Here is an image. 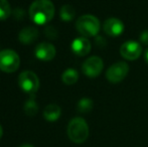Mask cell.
<instances>
[{"label": "cell", "instance_id": "cell-1", "mask_svg": "<svg viewBox=\"0 0 148 147\" xmlns=\"http://www.w3.org/2000/svg\"><path fill=\"white\" fill-rule=\"evenodd\" d=\"M55 15V5L51 0H35L29 7V17L38 25L49 23Z\"/></svg>", "mask_w": 148, "mask_h": 147}, {"label": "cell", "instance_id": "cell-2", "mask_svg": "<svg viewBox=\"0 0 148 147\" xmlns=\"http://www.w3.org/2000/svg\"><path fill=\"white\" fill-rule=\"evenodd\" d=\"M68 136L75 143H84L89 137V126L85 119L76 117L68 125Z\"/></svg>", "mask_w": 148, "mask_h": 147}, {"label": "cell", "instance_id": "cell-3", "mask_svg": "<svg viewBox=\"0 0 148 147\" xmlns=\"http://www.w3.org/2000/svg\"><path fill=\"white\" fill-rule=\"evenodd\" d=\"M76 28L84 37L96 36L100 30V21L95 15L85 14L78 18Z\"/></svg>", "mask_w": 148, "mask_h": 147}, {"label": "cell", "instance_id": "cell-4", "mask_svg": "<svg viewBox=\"0 0 148 147\" xmlns=\"http://www.w3.org/2000/svg\"><path fill=\"white\" fill-rule=\"evenodd\" d=\"M20 59L17 53L12 49H4L0 51V70L5 73H14L18 70Z\"/></svg>", "mask_w": 148, "mask_h": 147}, {"label": "cell", "instance_id": "cell-5", "mask_svg": "<svg viewBox=\"0 0 148 147\" xmlns=\"http://www.w3.org/2000/svg\"><path fill=\"white\" fill-rule=\"evenodd\" d=\"M18 85L20 89L25 93L34 95V93L39 88V79L33 72L24 71L18 77Z\"/></svg>", "mask_w": 148, "mask_h": 147}, {"label": "cell", "instance_id": "cell-6", "mask_svg": "<svg viewBox=\"0 0 148 147\" xmlns=\"http://www.w3.org/2000/svg\"><path fill=\"white\" fill-rule=\"evenodd\" d=\"M129 73V66L125 62H118L116 64H113L106 73V78L110 83L117 84L120 83L126 78V76Z\"/></svg>", "mask_w": 148, "mask_h": 147}, {"label": "cell", "instance_id": "cell-7", "mask_svg": "<svg viewBox=\"0 0 148 147\" xmlns=\"http://www.w3.org/2000/svg\"><path fill=\"white\" fill-rule=\"evenodd\" d=\"M104 69V63L101 57H91L84 62L82 66L83 73L89 78H96L102 73Z\"/></svg>", "mask_w": 148, "mask_h": 147}, {"label": "cell", "instance_id": "cell-8", "mask_svg": "<svg viewBox=\"0 0 148 147\" xmlns=\"http://www.w3.org/2000/svg\"><path fill=\"white\" fill-rule=\"evenodd\" d=\"M120 53L125 59L135 61L142 53V47H141V45L137 41L128 40L121 45Z\"/></svg>", "mask_w": 148, "mask_h": 147}, {"label": "cell", "instance_id": "cell-9", "mask_svg": "<svg viewBox=\"0 0 148 147\" xmlns=\"http://www.w3.org/2000/svg\"><path fill=\"white\" fill-rule=\"evenodd\" d=\"M34 53H35V57L38 59L43 62H49L51 61L56 57L57 51H56V47L51 43L41 42L35 47Z\"/></svg>", "mask_w": 148, "mask_h": 147}, {"label": "cell", "instance_id": "cell-10", "mask_svg": "<svg viewBox=\"0 0 148 147\" xmlns=\"http://www.w3.org/2000/svg\"><path fill=\"white\" fill-rule=\"evenodd\" d=\"M103 29L109 36L116 37L123 34L124 31V23L118 18H109L104 22Z\"/></svg>", "mask_w": 148, "mask_h": 147}, {"label": "cell", "instance_id": "cell-11", "mask_svg": "<svg viewBox=\"0 0 148 147\" xmlns=\"http://www.w3.org/2000/svg\"><path fill=\"white\" fill-rule=\"evenodd\" d=\"M71 47L75 55H79V57H84L91 51V42L87 37L81 36L74 39Z\"/></svg>", "mask_w": 148, "mask_h": 147}, {"label": "cell", "instance_id": "cell-12", "mask_svg": "<svg viewBox=\"0 0 148 147\" xmlns=\"http://www.w3.org/2000/svg\"><path fill=\"white\" fill-rule=\"evenodd\" d=\"M37 37H38V30L33 26H27L21 29L18 36L19 41L23 44H30L36 40Z\"/></svg>", "mask_w": 148, "mask_h": 147}, {"label": "cell", "instance_id": "cell-13", "mask_svg": "<svg viewBox=\"0 0 148 147\" xmlns=\"http://www.w3.org/2000/svg\"><path fill=\"white\" fill-rule=\"evenodd\" d=\"M60 114H62V110L59 105L49 104L45 107V111H43V117L47 121L55 122L60 117Z\"/></svg>", "mask_w": 148, "mask_h": 147}, {"label": "cell", "instance_id": "cell-14", "mask_svg": "<svg viewBox=\"0 0 148 147\" xmlns=\"http://www.w3.org/2000/svg\"><path fill=\"white\" fill-rule=\"evenodd\" d=\"M62 80L66 85H74L79 80V73L75 69H68L62 75Z\"/></svg>", "mask_w": 148, "mask_h": 147}, {"label": "cell", "instance_id": "cell-15", "mask_svg": "<svg viewBox=\"0 0 148 147\" xmlns=\"http://www.w3.org/2000/svg\"><path fill=\"white\" fill-rule=\"evenodd\" d=\"M60 15L64 21H71V20L74 19L75 15H76V11H75L74 7L72 5H64L60 8Z\"/></svg>", "mask_w": 148, "mask_h": 147}, {"label": "cell", "instance_id": "cell-16", "mask_svg": "<svg viewBox=\"0 0 148 147\" xmlns=\"http://www.w3.org/2000/svg\"><path fill=\"white\" fill-rule=\"evenodd\" d=\"M23 110L25 112L26 115L28 116H34L38 111V106H37L36 102L34 100V95H31V97L26 101V103L24 104Z\"/></svg>", "mask_w": 148, "mask_h": 147}, {"label": "cell", "instance_id": "cell-17", "mask_svg": "<svg viewBox=\"0 0 148 147\" xmlns=\"http://www.w3.org/2000/svg\"><path fill=\"white\" fill-rule=\"evenodd\" d=\"M93 106H94L93 100H91L89 98H83L78 102L77 110L80 112V113H89V112L92 111Z\"/></svg>", "mask_w": 148, "mask_h": 147}, {"label": "cell", "instance_id": "cell-18", "mask_svg": "<svg viewBox=\"0 0 148 147\" xmlns=\"http://www.w3.org/2000/svg\"><path fill=\"white\" fill-rule=\"evenodd\" d=\"M11 14L10 4L7 0H0V20H5Z\"/></svg>", "mask_w": 148, "mask_h": 147}, {"label": "cell", "instance_id": "cell-19", "mask_svg": "<svg viewBox=\"0 0 148 147\" xmlns=\"http://www.w3.org/2000/svg\"><path fill=\"white\" fill-rule=\"evenodd\" d=\"M45 34L51 39H55L58 37V31L53 27V26H47L45 30Z\"/></svg>", "mask_w": 148, "mask_h": 147}, {"label": "cell", "instance_id": "cell-20", "mask_svg": "<svg viewBox=\"0 0 148 147\" xmlns=\"http://www.w3.org/2000/svg\"><path fill=\"white\" fill-rule=\"evenodd\" d=\"M139 38H140V41L143 44L148 45V30H144V31L141 32Z\"/></svg>", "mask_w": 148, "mask_h": 147}, {"label": "cell", "instance_id": "cell-21", "mask_svg": "<svg viewBox=\"0 0 148 147\" xmlns=\"http://www.w3.org/2000/svg\"><path fill=\"white\" fill-rule=\"evenodd\" d=\"M96 43H97L99 46H104V45L106 44V41L104 40V38L102 36H98L97 38H96Z\"/></svg>", "mask_w": 148, "mask_h": 147}, {"label": "cell", "instance_id": "cell-22", "mask_svg": "<svg viewBox=\"0 0 148 147\" xmlns=\"http://www.w3.org/2000/svg\"><path fill=\"white\" fill-rule=\"evenodd\" d=\"M144 59H145V62L148 64V49L145 51V53H144Z\"/></svg>", "mask_w": 148, "mask_h": 147}, {"label": "cell", "instance_id": "cell-23", "mask_svg": "<svg viewBox=\"0 0 148 147\" xmlns=\"http://www.w3.org/2000/svg\"><path fill=\"white\" fill-rule=\"evenodd\" d=\"M20 147H33V146L30 145V144H23V145H21Z\"/></svg>", "mask_w": 148, "mask_h": 147}, {"label": "cell", "instance_id": "cell-24", "mask_svg": "<svg viewBox=\"0 0 148 147\" xmlns=\"http://www.w3.org/2000/svg\"><path fill=\"white\" fill-rule=\"evenodd\" d=\"M2 134H3V130H2V127H1V125H0V138L2 137Z\"/></svg>", "mask_w": 148, "mask_h": 147}]
</instances>
